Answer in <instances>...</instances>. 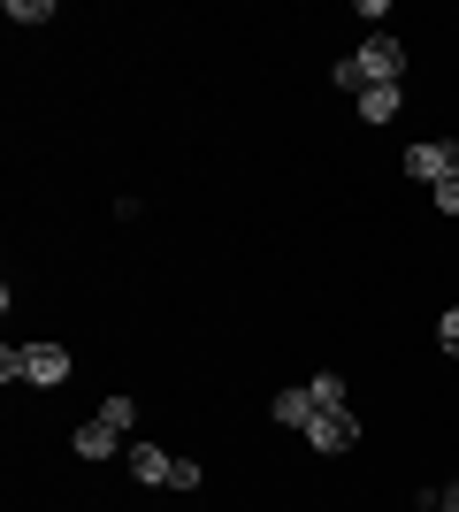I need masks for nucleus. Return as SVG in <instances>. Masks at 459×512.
<instances>
[{"label":"nucleus","instance_id":"39448f33","mask_svg":"<svg viewBox=\"0 0 459 512\" xmlns=\"http://www.w3.org/2000/svg\"><path fill=\"white\" fill-rule=\"evenodd\" d=\"M23 383H39V390L69 383V352L62 344H23Z\"/></svg>","mask_w":459,"mask_h":512},{"label":"nucleus","instance_id":"9d476101","mask_svg":"<svg viewBox=\"0 0 459 512\" xmlns=\"http://www.w3.org/2000/svg\"><path fill=\"white\" fill-rule=\"evenodd\" d=\"M8 23H54V0H8Z\"/></svg>","mask_w":459,"mask_h":512},{"label":"nucleus","instance_id":"f257e3e1","mask_svg":"<svg viewBox=\"0 0 459 512\" xmlns=\"http://www.w3.org/2000/svg\"><path fill=\"white\" fill-rule=\"evenodd\" d=\"M406 77V46L391 39V31H375L368 46H352L345 62L329 69V85H345V92H368V85H398Z\"/></svg>","mask_w":459,"mask_h":512},{"label":"nucleus","instance_id":"dca6fc26","mask_svg":"<svg viewBox=\"0 0 459 512\" xmlns=\"http://www.w3.org/2000/svg\"><path fill=\"white\" fill-rule=\"evenodd\" d=\"M452 306H459V299H452Z\"/></svg>","mask_w":459,"mask_h":512},{"label":"nucleus","instance_id":"f03ea898","mask_svg":"<svg viewBox=\"0 0 459 512\" xmlns=\"http://www.w3.org/2000/svg\"><path fill=\"white\" fill-rule=\"evenodd\" d=\"M123 459H131V474L146 490H199V459H169V451H153V444H131Z\"/></svg>","mask_w":459,"mask_h":512},{"label":"nucleus","instance_id":"20e7f679","mask_svg":"<svg viewBox=\"0 0 459 512\" xmlns=\"http://www.w3.org/2000/svg\"><path fill=\"white\" fill-rule=\"evenodd\" d=\"M406 176H414V184H444V176H459V146H452V138L406 146Z\"/></svg>","mask_w":459,"mask_h":512},{"label":"nucleus","instance_id":"0eeeda50","mask_svg":"<svg viewBox=\"0 0 459 512\" xmlns=\"http://www.w3.org/2000/svg\"><path fill=\"white\" fill-rule=\"evenodd\" d=\"M268 421H276V428H306V421H314V390H276V406H268Z\"/></svg>","mask_w":459,"mask_h":512},{"label":"nucleus","instance_id":"7ed1b4c3","mask_svg":"<svg viewBox=\"0 0 459 512\" xmlns=\"http://www.w3.org/2000/svg\"><path fill=\"white\" fill-rule=\"evenodd\" d=\"M306 451H322V459H337V451L360 444V421H352V406H314V421L299 428Z\"/></svg>","mask_w":459,"mask_h":512},{"label":"nucleus","instance_id":"2eb2a0df","mask_svg":"<svg viewBox=\"0 0 459 512\" xmlns=\"http://www.w3.org/2000/svg\"><path fill=\"white\" fill-rule=\"evenodd\" d=\"M437 512H459V482H452V490H444V497H437Z\"/></svg>","mask_w":459,"mask_h":512},{"label":"nucleus","instance_id":"ddd939ff","mask_svg":"<svg viewBox=\"0 0 459 512\" xmlns=\"http://www.w3.org/2000/svg\"><path fill=\"white\" fill-rule=\"evenodd\" d=\"M437 344H444V352L459 360V306H444V321H437Z\"/></svg>","mask_w":459,"mask_h":512},{"label":"nucleus","instance_id":"4468645a","mask_svg":"<svg viewBox=\"0 0 459 512\" xmlns=\"http://www.w3.org/2000/svg\"><path fill=\"white\" fill-rule=\"evenodd\" d=\"M429 192H437V207H444V214H459V176H444V184H429Z\"/></svg>","mask_w":459,"mask_h":512},{"label":"nucleus","instance_id":"423d86ee","mask_svg":"<svg viewBox=\"0 0 459 512\" xmlns=\"http://www.w3.org/2000/svg\"><path fill=\"white\" fill-rule=\"evenodd\" d=\"M69 451H77V459H115V451H131V444H123V428H108L100 413H92V421L77 428V444H69Z\"/></svg>","mask_w":459,"mask_h":512},{"label":"nucleus","instance_id":"f8f14e48","mask_svg":"<svg viewBox=\"0 0 459 512\" xmlns=\"http://www.w3.org/2000/svg\"><path fill=\"white\" fill-rule=\"evenodd\" d=\"M0 383H8V390L23 383V344H0Z\"/></svg>","mask_w":459,"mask_h":512},{"label":"nucleus","instance_id":"1a4fd4ad","mask_svg":"<svg viewBox=\"0 0 459 512\" xmlns=\"http://www.w3.org/2000/svg\"><path fill=\"white\" fill-rule=\"evenodd\" d=\"M100 421H108V428H123V436H131L138 406H131V398H123V390H115V398H100Z\"/></svg>","mask_w":459,"mask_h":512},{"label":"nucleus","instance_id":"9b49d317","mask_svg":"<svg viewBox=\"0 0 459 512\" xmlns=\"http://www.w3.org/2000/svg\"><path fill=\"white\" fill-rule=\"evenodd\" d=\"M306 390H314V406H345V375H314Z\"/></svg>","mask_w":459,"mask_h":512},{"label":"nucleus","instance_id":"6e6552de","mask_svg":"<svg viewBox=\"0 0 459 512\" xmlns=\"http://www.w3.org/2000/svg\"><path fill=\"white\" fill-rule=\"evenodd\" d=\"M398 107H406V92H398V85H368V92H360V123H391Z\"/></svg>","mask_w":459,"mask_h":512}]
</instances>
